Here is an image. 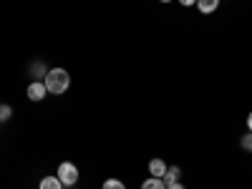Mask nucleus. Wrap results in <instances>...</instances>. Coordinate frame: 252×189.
<instances>
[{
    "instance_id": "423d86ee",
    "label": "nucleus",
    "mask_w": 252,
    "mask_h": 189,
    "mask_svg": "<svg viewBox=\"0 0 252 189\" xmlns=\"http://www.w3.org/2000/svg\"><path fill=\"white\" fill-rule=\"evenodd\" d=\"M38 189H63V182L58 177H43L38 184Z\"/></svg>"
},
{
    "instance_id": "f03ea898",
    "label": "nucleus",
    "mask_w": 252,
    "mask_h": 189,
    "mask_svg": "<svg viewBox=\"0 0 252 189\" xmlns=\"http://www.w3.org/2000/svg\"><path fill=\"white\" fill-rule=\"evenodd\" d=\"M56 177L63 182V187H73V184L78 182V166H76L73 161H61Z\"/></svg>"
},
{
    "instance_id": "9b49d317",
    "label": "nucleus",
    "mask_w": 252,
    "mask_h": 189,
    "mask_svg": "<svg viewBox=\"0 0 252 189\" xmlns=\"http://www.w3.org/2000/svg\"><path fill=\"white\" fill-rule=\"evenodd\" d=\"M31 73H33V76H35V81H38L40 76L46 78V73H48V71H46V66H43V63H35V66L31 68Z\"/></svg>"
},
{
    "instance_id": "f3484780",
    "label": "nucleus",
    "mask_w": 252,
    "mask_h": 189,
    "mask_svg": "<svg viewBox=\"0 0 252 189\" xmlns=\"http://www.w3.org/2000/svg\"><path fill=\"white\" fill-rule=\"evenodd\" d=\"M250 152H252V144H250Z\"/></svg>"
},
{
    "instance_id": "4468645a",
    "label": "nucleus",
    "mask_w": 252,
    "mask_h": 189,
    "mask_svg": "<svg viewBox=\"0 0 252 189\" xmlns=\"http://www.w3.org/2000/svg\"><path fill=\"white\" fill-rule=\"evenodd\" d=\"M166 189H187L182 182H174V184H166Z\"/></svg>"
},
{
    "instance_id": "39448f33",
    "label": "nucleus",
    "mask_w": 252,
    "mask_h": 189,
    "mask_svg": "<svg viewBox=\"0 0 252 189\" xmlns=\"http://www.w3.org/2000/svg\"><path fill=\"white\" fill-rule=\"evenodd\" d=\"M197 8H199L202 15H209L220 8V0H197Z\"/></svg>"
},
{
    "instance_id": "9d476101",
    "label": "nucleus",
    "mask_w": 252,
    "mask_h": 189,
    "mask_svg": "<svg viewBox=\"0 0 252 189\" xmlns=\"http://www.w3.org/2000/svg\"><path fill=\"white\" fill-rule=\"evenodd\" d=\"M13 116V106H8V103H0V121H8Z\"/></svg>"
},
{
    "instance_id": "f257e3e1",
    "label": "nucleus",
    "mask_w": 252,
    "mask_h": 189,
    "mask_svg": "<svg viewBox=\"0 0 252 189\" xmlns=\"http://www.w3.org/2000/svg\"><path fill=\"white\" fill-rule=\"evenodd\" d=\"M43 83H46L48 94L61 96V94H66V91L71 89V73H68L66 68H48Z\"/></svg>"
},
{
    "instance_id": "7ed1b4c3",
    "label": "nucleus",
    "mask_w": 252,
    "mask_h": 189,
    "mask_svg": "<svg viewBox=\"0 0 252 189\" xmlns=\"http://www.w3.org/2000/svg\"><path fill=\"white\" fill-rule=\"evenodd\" d=\"M26 96H28L31 101H43V98L48 96L46 83H43V81H31L28 89H26Z\"/></svg>"
},
{
    "instance_id": "0eeeda50",
    "label": "nucleus",
    "mask_w": 252,
    "mask_h": 189,
    "mask_svg": "<svg viewBox=\"0 0 252 189\" xmlns=\"http://www.w3.org/2000/svg\"><path fill=\"white\" fill-rule=\"evenodd\" d=\"M141 189H166V184H164L161 177H146L144 184H141Z\"/></svg>"
},
{
    "instance_id": "1a4fd4ad",
    "label": "nucleus",
    "mask_w": 252,
    "mask_h": 189,
    "mask_svg": "<svg viewBox=\"0 0 252 189\" xmlns=\"http://www.w3.org/2000/svg\"><path fill=\"white\" fill-rule=\"evenodd\" d=\"M101 189H126V184H124L121 179H106Z\"/></svg>"
},
{
    "instance_id": "20e7f679",
    "label": "nucleus",
    "mask_w": 252,
    "mask_h": 189,
    "mask_svg": "<svg viewBox=\"0 0 252 189\" xmlns=\"http://www.w3.org/2000/svg\"><path fill=\"white\" fill-rule=\"evenodd\" d=\"M149 174H152V177H161V179H164V174H166V161H164V159H159V157H157V159H152V161H149Z\"/></svg>"
},
{
    "instance_id": "f8f14e48",
    "label": "nucleus",
    "mask_w": 252,
    "mask_h": 189,
    "mask_svg": "<svg viewBox=\"0 0 252 189\" xmlns=\"http://www.w3.org/2000/svg\"><path fill=\"white\" fill-rule=\"evenodd\" d=\"M250 144H252V134H245L242 141H240V146H242V149H250Z\"/></svg>"
},
{
    "instance_id": "ddd939ff",
    "label": "nucleus",
    "mask_w": 252,
    "mask_h": 189,
    "mask_svg": "<svg viewBox=\"0 0 252 189\" xmlns=\"http://www.w3.org/2000/svg\"><path fill=\"white\" fill-rule=\"evenodd\" d=\"M179 5H184V8H192V5H197V0H177Z\"/></svg>"
},
{
    "instance_id": "6e6552de",
    "label": "nucleus",
    "mask_w": 252,
    "mask_h": 189,
    "mask_svg": "<svg viewBox=\"0 0 252 189\" xmlns=\"http://www.w3.org/2000/svg\"><path fill=\"white\" fill-rule=\"evenodd\" d=\"M179 177H182V169H179V166H166L164 184H174V182H179Z\"/></svg>"
},
{
    "instance_id": "2eb2a0df",
    "label": "nucleus",
    "mask_w": 252,
    "mask_h": 189,
    "mask_svg": "<svg viewBox=\"0 0 252 189\" xmlns=\"http://www.w3.org/2000/svg\"><path fill=\"white\" fill-rule=\"evenodd\" d=\"M247 129H250V134H252V111L247 114Z\"/></svg>"
},
{
    "instance_id": "dca6fc26",
    "label": "nucleus",
    "mask_w": 252,
    "mask_h": 189,
    "mask_svg": "<svg viewBox=\"0 0 252 189\" xmlns=\"http://www.w3.org/2000/svg\"><path fill=\"white\" fill-rule=\"evenodd\" d=\"M159 3H172V0H159Z\"/></svg>"
}]
</instances>
